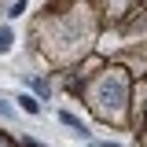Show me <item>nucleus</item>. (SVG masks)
Segmentation results:
<instances>
[{
	"instance_id": "obj_2",
	"label": "nucleus",
	"mask_w": 147,
	"mask_h": 147,
	"mask_svg": "<svg viewBox=\"0 0 147 147\" xmlns=\"http://www.w3.org/2000/svg\"><path fill=\"white\" fill-rule=\"evenodd\" d=\"M11 40H15L11 30H0V52H7V48H11Z\"/></svg>"
},
{
	"instance_id": "obj_3",
	"label": "nucleus",
	"mask_w": 147,
	"mask_h": 147,
	"mask_svg": "<svg viewBox=\"0 0 147 147\" xmlns=\"http://www.w3.org/2000/svg\"><path fill=\"white\" fill-rule=\"evenodd\" d=\"M0 114H11V107H7V103H4V99H0Z\"/></svg>"
},
{
	"instance_id": "obj_1",
	"label": "nucleus",
	"mask_w": 147,
	"mask_h": 147,
	"mask_svg": "<svg viewBox=\"0 0 147 147\" xmlns=\"http://www.w3.org/2000/svg\"><path fill=\"white\" fill-rule=\"evenodd\" d=\"M18 103H22V110H26V114H37V110H40V103H37L33 96H22Z\"/></svg>"
}]
</instances>
